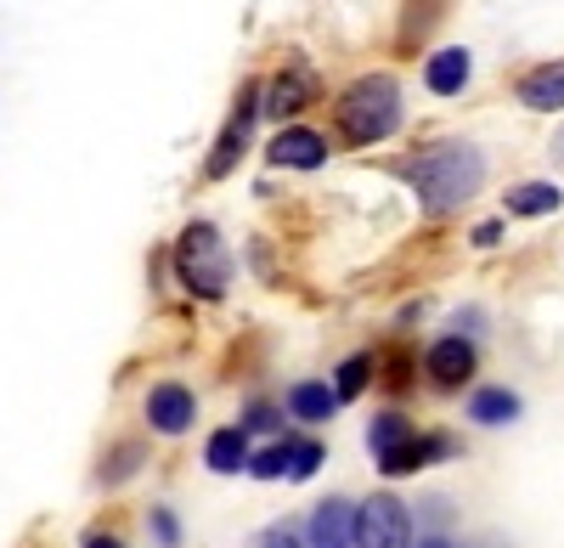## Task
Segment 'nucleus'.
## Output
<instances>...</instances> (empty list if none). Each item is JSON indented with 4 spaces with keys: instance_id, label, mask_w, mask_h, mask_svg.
<instances>
[{
    "instance_id": "nucleus-11",
    "label": "nucleus",
    "mask_w": 564,
    "mask_h": 548,
    "mask_svg": "<svg viewBox=\"0 0 564 548\" xmlns=\"http://www.w3.org/2000/svg\"><path fill=\"white\" fill-rule=\"evenodd\" d=\"M520 103L536 108V114L564 108V57H558V63H542V68H531V74L520 79Z\"/></svg>"
},
{
    "instance_id": "nucleus-9",
    "label": "nucleus",
    "mask_w": 564,
    "mask_h": 548,
    "mask_svg": "<svg viewBox=\"0 0 564 548\" xmlns=\"http://www.w3.org/2000/svg\"><path fill=\"white\" fill-rule=\"evenodd\" d=\"M249 125H254V85H243V97H238V114L226 119V130H220V142H215V153H209V175H226L231 170V159L243 153V142H249Z\"/></svg>"
},
{
    "instance_id": "nucleus-1",
    "label": "nucleus",
    "mask_w": 564,
    "mask_h": 548,
    "mask_svg": "<svg viewBox=\"0 0 564 548\" xmlns=\"http://www.w3.org/2000/svg\"><path fill=\"white\" fill-rule=\"evenodd\" d=\"M406 187L417 193L423 215H452L457 204H468L486 181V153L468 148V142H441V148H423L417 159L401 164Z\"/></svg>"
},
{
    "instance_id": "nucleus-12",
    "label": "nucleus",
    "mask_w": 564,
    "mask_h": 548,
    "mask_svg": "<svg viewBox=\"0 0 564 548\" xmlns=\"http://www.w3.org/2000/svg\"><path fill=\"white\" fill-rule=\"evenodd\" d=\"M327 159V142L316 130H282L271 142V164H289V170H316Z\"/></svg>"
},
{
    "instance_id": "nucleus-27",
    "label": "nucleus",
    "mask_w": 564,
    "mask_h": 548,
    "mask_svg": "<svg viewBox=\"0 0 564 548\" xmlns=\"http://www.w3.org/2000/svg\"><path fill=\"white\" fill-rule=\"evenodd\" d=\"M85 548H124V542H119V537H102V531H90V537H85Z\"/></svg>"
},
{
    "instance_id": "nucleus-28",
    "label": "nucleus",
    "mask_w": 564,
    "mask_h": 548,
    "mask_svg": "<svg viewBox=\"0 0 564 548\" xmlns=\"http://www.w3.org/2000/svg\"><path fill=\"white\" fill-rule=\"evenodd\" d=\"M412 548H457L452 537H423V542H412Z\"/></svg>"
},
{
    "instance_id": "nucleus-26",
    "label": "nucleus",
    "mask_w": 564,
    "mask_h": 548,
    "mask_svg": "<svg viewBox=\"0 0 564 548\" xmlns=\"http://www.w3.org/2000/svg\"><path fill=\"white\" fill-rule=\"evenodd\" d=\"M497 238H502V226H497V221H486V226H475V244H480V249H491Z\"/></svg>"
},
{
    "instance_id": "nucleus-14",
    "label": "nucleus",
    "mask_w": 564,
    "mask_h": 548,
    "mask_svg": "<svg viewBox=\"0 0 564 548\" xmlns=\"http://www.w3.org/2000/svg\"><path fill=\"white\" fill-rule=\"evenodd\" d=\"M289 413L305 419V425H322V419L339 413V396H334V385H322V379H300L289 390Z\"/></svg>"
},
{
    "instance_id": "nucleus-3",
    "label": "nucleus",
    "mask_w": 564,
    "mask_h": 548,
    "mask_svg": "<svg viewBox=\"0 0 564 548\" xmlns=\"http://www.w3.org/2000/svg\"><path fill=\"white\" fill-rule=\"evenodd\" d=\"M175 271L181 283L193 289L198 300H220L226 283H231V255H226V238L215 233L209 221H193L175 244Z\"/></svg>"
},
{
    "instance_id": "nucleus-23",
    "label": "nucleus",
    "mask_w": 564,
    "mask_h": 548,
    "mask_svg": "<svg viewBox=\"0 0 564 548\" xmlns=\"http://www.w3.org/2000/svg\"><path fill=\"white\" fill-rule=\"evenodd\" d=\"M249 548H305V542H300V531H294V526H265Z\"/></svg>"
},
{
    "instance_id": "nucleus-24",
    "label": "nucleus",
    "mask_w": 564,
    "mask_h": 548,
    "mask_svg": "<svg viewBox=\"0 0 564 548\" xmlns=\"http://www.w3.org/2000/svg\"><path fill=\"white\" fill-rule=\"evenodd\" d=\"M238 430H243V436H249V430H276V407H265V401H254V407H249V419H243Z\"/></svg>"
},
{
    "instance_id": "nucleus-5",
    "label": "nucleus",
    "mask_w": 564,
    "mask_h": 548,
    "mask_svg": "<svg viewBox=\"0 0 564 548\" xmlns=\"http://www.w3.org/2000/svg\"><path fill=\"white\" fill-rule=\"evenodd\" d=\"M423 374H430L441 390H457L475 379V345H468L463 334H446L430 345V356H423Z\"/></svg>"
},
{
    "instance_id": "nucleus-13",
    "label": "nucleus",
    "mask_w": 564,
    "mask_h": 548,
    "mask_svg": "<svg viewBox=\"0 0 564 548\" xmlns=\"http://www.w3.org/2000/svg\"><path fill=\"white\" fill-rule=\"evenodd\" d=\"M265 97H271L265 108H271L276 119H282V114H300V108H311V103H316V79H311L305 68H282V74L271 79Z\"/></svg>"
},
{
    "instance_id": "nucleus-10",
    "label": "nucleus",
    "mask_w": 564,
    "mask_h": 548,
    "mask_svg": "<svg viewBox=\"0 0 564 548\" xmlns=\"http://www.w3.org/2000/svg\"><path fill=\"white\" fill-rule=\"evenodd\" d=\"M468 74H475V63H468L463 45H446V52H435L430 63H423V85H430L435 97H457V90L468 85Z\"/></svg>"
},
{
    "instance_id": "nucleus-7",
    "label": "nucleus",
    "mask_w": 564,
    "mask_h": 548,
    "mask_svg": "<svg viewBox=\"0 0 564 548\" xmlns=\"http://www.w3.org/2000/svg\"><path fill=\"white\" fill-rule=\"evenodd\" d=\"M193 419H198V401H193V390H186V385H153L148 390V425L159 436L193 430Z\"/></svg>"
},
{
    "instance_id": "nucleus-8",
    "label": "nucleus",
    "mask_w": 564,
    "mask_h": 548,
    "mask_svg": "<svg viewBox=\"0 0 564 548\" xmlns=\"http://www.w3.org/2000/svg\"><path fill=\"white\" fill-rule=\"evenodd\" d=\"M452 452H457V441L452 436H406L395 452H390V459H379V470L384 475H412V470H430L435 459H452Z\"/></svg>"
},
{
    "instance_id": "nucleus-6",
    "label": "nucleus",
    "mask_w": 564,
    "mask_h": 548,
    "mask_svg": "<svg viewBox=\"0 0 564 548\" xmlns=\"http://www.w3.org/2000/svg\"><path fill=\"white\" fill-rule=\"evenodd\" d=\"M350 531H356V504L322 497L305 520V548H350Z\"/></svg>"
},
{
    "instance_id": "nucleus-4",
    "label": "nucleus",
    "mask_w": 564,
    "mask_h": 548,
    "mask_svg": "<svg viewBox=\"0 0 564 548\" xmlns=\"http://www.w3.org/2000/svg\"><path fill=\"white\" fill-rule=\"evenodd\" d=\"M417 531H412V509L401 504L395 492H372L367 504L356 509V531H350V548H412Z\"/></svg>"
},
{
    "instance_id": "nucleus-25",
    "label": "nucleus",
    "mask_w": 564,
    "mask_h": 548,
    "mask_svg": "<svg viewBox=\"0 0 564 548\" xmlns=\"http://www.w3.org/2000/svg\"><path fill=\"white\" fill-rule=\"evenodd\" d=\"M153 531H159V542H164V548H175V542H181V526H175V515H170V509H153Z\"/></svg>"
},
{
    "instance_id": "nucleus-20",
    "label": "nucleus",
    "mask_w": 564,
    "mask_h": 548,
    "mask_svg": "<svg viewBox=\"0 0 564 548\" xmlns=\"http://www.w3.org/2000/svg\"><path fill=\"white\" fill-rule=\"evenodd\" d=\"M441 7H446V0H406V18H401V45H412V40L430 34V23L441 18Z\"/></svg>"
},
{
    "instance_id": "nucleus-21",
    "label": "nucleus",
    "mask_w": 564,
    "mask_h": 548,
    "mask_svg": "<svg viewBox=\"0 0 564 548\" xmlns=\"http://www.w3.org/2000/svg\"><path fill=\"white\" fill-rule=\"evenodd\" d=\"M282 441H289V481H311L322 464V447L311 436H282Z\"/></svg>"
},
{
    "instance_id": "nucleus-19",
    "label": "nucleus",
    "mask_w": 564,
    "mask_h": 548,
    "mask_svg": "<svg viewBox=\"0 0 564 548\" xmlns=\"http://www.w3.org/2000/svg\"><path fill=\"white\" fill-rule=\"evenodd\" d=\"M249 475L254 481H282V475H289V441H271L265 452H249Z\"/></svg>"
},
{
    "instance_id": "nucleus-2",
    "label": "nucleus",
    "mask_w": 564,
    "mask_h": 548,
    "mask_svg": "<svg viewBox=\"0 0 564 548\" xmlns=\"http://www.w3.org/2000/svg\"><path fill=\"white\" fill-rule=\"evenodd\" d=\"M334 125H339L345 142H356V148L384 142V136H395V125H401V85L390 74H361L356 85L339 90Z\"/></svg>"
},
{
    "instance_id": "nucleus-18",
    "label": "nucleus",
    "mask_w": 564,
    "mask_h": 548,
    "mask_svg": "<svg viewBox=\"0 0 564 548\" xmlns=\"http://www.w3.org/2000/svg\"><path fill=\"white\" fill-rule=\"evenodd\" d=\"M406 436H412V425H406L401 413H379V419L367 425V447H372V459H390V452H395Z\"/></svg>"
},
{
    "instance_id": "nucleus-16",
    "label": "nucleus",
    "mask_w": 564,
    "mask_h": 548,
    "mask_svg": "<svg viewBox=\"0 0 564 548\" xmlns=\"http://www.w3.org/2000/svg\"><path fill=\"white\" fill-rule=\"evenodd\" d=\"M468 419L475 425H513L520 419V396L502 390V385H486V390L468 396Z\"/></svg>"
},
{
    "instance_id": "nucleus-22",
    "label": "nucleus",
    "mask_w": 564,
    "mask_h": 548,
    "mask_svg": "<svg viewBox=\"0 0 564 548\" xmlns=\"http://www.w3.org/2000/svg\"><path fill=\"white\" fill-rule=\"evenodd\" d=\"M367 374H372V356H350L345 368H339V385H334V396L339 401H350V396H361V385H367Z\"/></svg>"
},
{
    "instance_id": "nucleus-17",
    "label": "nucleus",
    "mask_w": 564,
    "mask_h": 548,
    "mask_svg": "<svg viewBox=\"0 0 564 548\" xmlns=\"http://www.w3.org/2000/svg\"><path fill=\"white\" fill-rule=\"evenodd\" d=\"M564 204L558 181H520V187L508 193V215H553Z\"/></svg>"
},
{
    "instance_id": "nucleus-15",
    "label": "nucleus",
    "mask_w": 564,
    "mask_h": 548,
    "mask_svg": "<svg viewBox=\"0 0 564 548\" xmlns=\"http://www.w3.org/2000/svg\"><path fill=\"white\" fill-rule=\"evenodd\" d=\"M204 464H209L215 475H238V470H249V436H243V430H215L209 447H204Z\"/></svg>"
}]
</instances>
